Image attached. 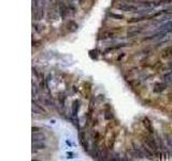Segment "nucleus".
Masks as SVG:
<instances>
[{"instance_id":"nucleus-1","label":"nucleus","mask_w":172,"mask_h":161,"mask_svg":"<svg viewBox=\"0 0 172 161\" xmlns=\"http://www.w3.org/2000/svg\"><path fill=\"white\" fill-rule=\"evenodd\" d=\"M152 136L153 134H150V133H149V136H145V140H144V141H145V144L150 147L154 153H157L158 149H159V145L157 144V141L155 140V138Z\"/></svg>"},{"instance_id":"nucleus-2","label":"nucleus","mask_w":172,"mask_h":161,"mask_svg":"<svg viewBox=\"0 0 172 161\" xmlns=\"http://www.w3.org/2000/svg\"><path fill=\"white\" fill-rule=\"evenodd\" d=\"M115 8L124 12H135V10H138V7L135 4H130V3L126 2H119L115 6Z\"/></svg>"},{"instance_id":"nucleus-3","label":"nucleus","mask_w":172,"mask_h":161,"mask_svg":"<svg viewBox=\"0 0 172 161\" xmlns=\"http://www.w3.org/2000/svg\"><path fill=\"white\" fill-rule=\"evenodd\" d=\"M167 31H164V30H159L157 31L156 34H153L149 37H145L143 38V41H151V40H161L164 39V38L167 37Z\"/></svg>"},{"instance_id":"nucleus-4","label":"nucleus","mask_w":172,"mask_h":161,"mask_svg":"<svg viewBox=\"0 0 172 161\" xmlns=\"http://www.w3.org/2000/svg\"><path fill=\"white\" fill-rule=\"evenodd\" d=\"M143 29H144V27H141V26H138V27H135V26L129 27V28H128V31H127V38L137 37V36H139V34L143 31Z\"/></svg>"},{"instance_id":"nucleus-5","label":"nucleus","mask_w":172,"mask_h":161,"mask_svg":"<svg viewBox=\"0 0 172 161\" xmlns=\"http://www.w3.org/2000/svg\"><path fill=\"white\" fill-rule=\"evenodd\" d=\"M167 86H168L167 82H156L154 84V89L153 90L156 93H161L167 89Z\"/></svg>"},{"instance_id":"nucleus-6","label":"nucleus","mask_w":172,"mask_h":161,"mask_svg":"<svg viewBox=\"0 0 172 161\" xmlns=\"http://www.w3.org/2000/svg\"><path fill=\"white\" fill-rule=\"evenodd\" d=\"M69 7H67L64 3V1H59V15H60V18H61L62 20H65L66 16H67V14L69 13Z\"/></svg>"},{"instance_id":"nucleus-7","label":"nucleus","mask_w":172,"mask_h":161,"mask_svg":"<svg viewBox=\"0 0 172 161\" xmlns=\"http://www.w3.org/2000/svg\"><path fill=\"white\" fill-rule=\"evenodd\" d=\"M128 45H130V44H128V43H119V44H116V45H114V46H108V47H105V50H103V53L109 54L110 52L116 51V50H119V48H121V47H126V46H128Z\"/></svg>"},{"instance_id":"nucleus-8","label":"nucleus","mask_w":172,"mask_h":161,"mask_svg":"<svg viewBox=\"0 0 172 161\" xmlns=\"http://www.w3.org/2000/svg\"><path fill=\"white\" fill-rule=\"evenodd\" d=\"M142 122H143V126H144V128L146 129V131L150 134H154V127H153V125H152V122H151V120L147 117H144L143 118V120H142Z\"/></svg>"},{"instance_id":"nucleus-9","label":"nucleus","mask_w":172,"mask_h":161,"mask_svg":"<svg viewBox=\"0 0 172 161\" xmlns=\"http://www.w3.org/2000/svg\"><path fill=\"white\" fill-rule=\"evenodd\" d=\"M149 20V15H140V16H137V17H131L129 20H127L128 24H137V23H141L143 20Z\"/></svg>"},{"instance_id":"nucleus-10","label":"nucleus","mask_w":172,"mask_h":161,"mask_svg":"<svg viewBox=\"0 0 172 161\" xmlns=\"http://www.w3.org/2000/svg\"><path fill=\"white\" fill-rule=\"evenodd\" d=\"M79 138H80V143H81V145L83 146L84 150H85V152H88L89 147H88L87 141L85 140V133L83 132V131H80V133H79Z\"/></svg>"},{"instance_id":"nucleus-11","label":"nucleus","mask_w":172,"mask_h":161,"mask_svg":"<svg viewBox=\"0 0 172 161\" xmlns=\"http://www.w3.org/2000/svg\"><path fill=\"white\" fill-rule=\"evenodd\" d=\"M80 106H81V102L80 100H74L72 102V114L71 115L73 116V117H78V113H79L80 111Z\"/></svg>"},{"instance_id":"nucleus-12","label":"nucleus","mask_w":172,"mask_h":161,"mask_svg":"<svg viewBox=\"0 0 172 161\" xmlns=\"http://www.w3.org/2000/svg\"><path fill=\"white\" fill-rule=\"evenodd\" d=\"M116 36V32H114V31L112 30H105L102 32V34L100 36V37L98 38L99 40H105V39H112V38H115Z\"/></svg>"},{"instance_id":"nucleus-13","label":"nucleus","mask_w":172,"mask_h":161,"mask_svg":"<svg viewBox=\"0 0 172 161\" xmlns=\"http://www.w3.org/2000/svg\"><path fill=\"white\" fill-rule=\"evenodd\" d=\"M159 30H164L167 32H172V20H167L159 26Z\"/></svg>"},{"instance_id":"nucleus-14","label":"nucleus","mask_w":172,"mask_h":161,"mask_svg":"<svg viewBox=\"0 0 172 161\" xmlns=\"http://www.w3.org/2000/svg\"><path fill=\"white\" fill-rule=\"evenodd\" d=\"M171 56H172V45L164 47V50L161 51V57L165 58V59H167V58H169V57Z\"/></svg>"},{"instance_id":"nucleus-15","label":"nucleus","mask_w":172,"mask_h":161,"mask_svg":"<svg viewBox=\"0 0 172 161\" xmlns=\"http://www.w3.org/2000/svg\"><path fill=\"white\" fill-rule=\"evenodd\" d=\"M142 152L144 153V155L146 156V157H149L150 159H152V157L154 156V152L145 144H142Z\"/></svg>"},{"instance_id":"nucleus-16","label":"nucleus","mask_w":172,"mask_h":161,"mask_svg":"<svg viewBox=\"0 0 172 161\" xmlns=\"http://www.w3.org/2000/svg\"><path fill=\"white\" fill-rule=\"evenodd\" d=\"M45 140V136L43 133L32 132V142H43Z\"/></svg>"},{"instance_id":"nucleus-17","label":"nucleus","mask_w":172,"mask_h":161,"mask_svg":"<svg viewBox=\"0 0 172 161\" xmlns=\"http://www.w3.org/2000/svg\"><path fill=\"white\" fill-rule=\"evenodd\" d=\"M130 154L132 155V157L135 158H139V159H142L144 157V153H142V149H139V148H135V149H131L130 150Z\"/></svg>"},{"instance_id":"nucleus-18","label":"nucleus","mask_w":172,"mask_h":161,"mask_svg":"<svg viewBox=\"0 0 172 161\" xmlns=\"http://www.w3.org/2000/svg\"><path fill=\"white\" fill-rule=\"evenodd\" d=\"M32 111H34V113H46L44 109L34 101L32 102Z\"/></svg>"},{"instance_id":"nucleus-19","label":"nucleus","mask_w":172,"mask_h":161,"mask_svg":"<svg viewBox=\"0 0 172 161\" xmlns=\"http://www.w3.org/2000/svg\"><path fill=\"white\" fill-rule=\"evenodd\" d=\"M67 27H68V30L70 31V32H73V31H75L76 29L79 28V25H78L74 20H69L67 23Z\"/></svg>"},{"instance_id":"nucleus-20","label":"nucleus","mask_w":172,"mask_h":161,"mask_svg":"<svg viewBox=\"0 0 172 161\" xmlns=\"http://www.w3.org/2000/svg\"><path fill=\"white\" fill-rule=\"evenodd\" d=\"M46 148L43 142H32V149H44Z\"/></svg>"},{"instance_id":"nucleus-21","label":"nucleus","mask_w":172,"mask_h":161,"mask_svg":"<svg viewBox=\"0 0 172 161\" xmlns=\"http://www.w3.org/2000/svg\"><path fill=\"white\" fill-rule=\"evenodd\" d=\"M105 120H111V119L113 118V114L110 110V106H107V109H105Z\"/></svg>"},{"instance_id":"nucleus-22","label":"nucleus","mask_w":172,"mask_h":161,"mask_svg":"<svg viewBox=\"0 0 172 161\" xmlns=\"http://www.w3.org/2000/svg\"><path fill=\"white\" fill-rule=\"evenodd\" d=\"M108 15L114 20H124V15L121 14H116V13H112V12H108Z\"/></svg>"},{"instance_id":"nucleus-23","label":"nucleus","mask_w":172,"mask_h":161,"mask_svg":"<svg viewBox=\"0 0 172 161\" xmlns=\"http://www.w3.org/2000/svg\"><path fill=\"white\" fill-rule=\"evenodd\" d=\"M162 79H164L165 82H170L172 79V72L170 71V72H167V73H165L164 75H162Z\"/></svg>"},{"instance_id":"nucleus-24","label":"nucleus","mask_w":172,"mask_h":161,"mask_svg":"<svg viewBox=\"0 0 172 161\" xmlns=\"http://www.w3.org/2000/svg\"><path fill=\"white\" fill-rule=\"evenodd\" d=\"M91 138H93V140L95 142H99V140H100V133H99L98 131H93Z\"/></svg>"},{"instance_id":"nucleus-25","label":"nucleus","mask_w":172,"mask_h":161,"mask_svg":"<svg viewBox=\"0 0 172 161\" xmlns=\"http://www.w3.org/2000/svg\"><path fill=\"white\" fill-rule=\"evenodd\" d=\"M65 101H66V97L65 96H59V103H60V106L61 107H65Z\"/></svg>"},{"instance_id":"nucleus-26","label":"nucleus","mask_w":172,"mask_h":161,"mask_svg":"<svg viewBox=\"0 0 172 161\" xmlns=\"http://www.w3.org/2000/svg\"><path fill=\"white\" fill-rule=\"evenodd\" d=\"M162 13L166 15H172V8L164 9V10H162Z\"/></svg>"},{"instance_id":"nucleus-27","label":"nucleus","mask_w":172,"mask_h":161,"mask_svg":"<svg viewBox=\"0 0 172 161\" xmlns=\"http://www.w3.org/2000/svg\"><path fill=\"white\" fill-rule=\"evenodd\" d=\"M166 138H167V143H168V145H169L170 147H172V138H170V136H168V134H166Z\"/></svg>"},{"instance_id":"nucleus-28","label":"nucleus","mask_w":172,"mask_h":161,"mask_svg":"<svg viewBox=\"0 0 172 161\" xmlns=\"http://www.w3.org/2000/svg\"><path fill=\"white\" fill-rule=\"evenodd\" d=\"M124 56H125V53H121V55H119L116 59H117V60H121V59H123V57H124Z\"/></svg>"},{"instance_id":"nucleus-29","label":"nucleus","mask_w":172,"mask_h":161,"mask_svg":"<svg viewBox=\"0 0 172 161\" xmlns=\"http://www.w3.org/2000/svg\"><path fill=\"white\" fill-rule=\"evenodd\" d=\"M38 130H40V128H38V127H32V132H39Z\"/></svg>"},{"instance_id":"nucleus-30","label":"nucleus","mask_w":172,"mask_h":161,"mask_svg":"<svg viewBox=\"0 0 172 161\" xmlns=\"http://www.w3.org/2000/svg\"><path fill=\"white\" fill-rule=\"evenodd\" d=\"M72 156H73V154L72 153H68V158H73Z\"/></svg>"},{"instance_id":"nucleus-31","label":"nucleus","mask_w":172,"mask_h":161,"mask_svg":"<svg viewBox=\"0 0 172 161\" xmlns=\"http://www.w3.org/2000/svg\"><path fill=\"white\" fill-rule=\"evenodd\" d=\"M170 83H171V85H172V79H171V81H170Z\"/></svg>"},{"instance_id":"nucleus-32","label":"nucleus","mask_w":172,"mask_h":161,"mask_svg":"<svg viewBox=\"0 0 172 161\" xmlns=\"http://www.w3.org/2000/svg\"></svg>"}]
</instances>
